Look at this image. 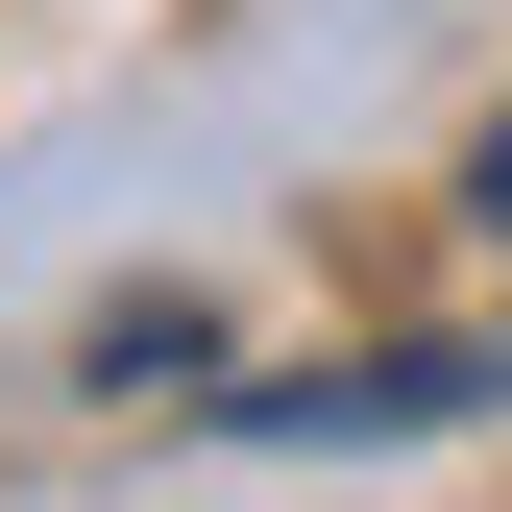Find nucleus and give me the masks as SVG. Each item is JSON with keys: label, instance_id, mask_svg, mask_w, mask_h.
<instances>
[{"label": "nucleus", "instance_id": "obj_1", "mask_svg": "<svg viewBox=\"0 0 512 512\" xmlns=\"http://www.w3.org/2000/svg\"><path fill=\"white\" fill-rule=\"evenodd\" d=\"M512 366L488 342H366V366H293V391H244V439H439V415H488Z\"/></svg>", "mask_w": 512, "mask_h": 512}, {"label": "nucleus", "instance_id": "obj_2", "mask_svg": "<svg viewBox=\"0 0 512 512\" xmlns=\"http://www.w3.org/2000/svg\"><path fill=\"white\" fill-rule=\"evenodd\" d=\"M464 196H488V220H512V122H488V147H464Z\"/></svg>", "mask_w": 512, "mask_h": 512}]
</instances>
